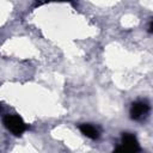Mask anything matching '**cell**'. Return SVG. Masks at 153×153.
I'll use <instances>...</instances> for the list:
<instances>
[{
	"label": "cell",
	"mask_w": 153,
	"mask_h": 153,
	"mask_svg": "<svg viewBox=\"0 0 153 153\" xmlns=\"http://www.w3.org/2000/svg\"><path fill=\"white\" fill-rule=\"evenodd\" d=\"M140 151L141 147L135 135L130 133H123L121 145H118L112 153H139Z\"/></svg>",
	"instance_id": "cell-1"
},
{
	"label": "cell",
	"mask_w": 153,
	"mask_h": 153,
	"mask_svg": "<svg viewBox=\"0 0 153 153\" xmlns=\"http://www.w3.org/2000/svg\"><path fill=\"white\" fill-rule=\"evenodd\" d=\"M2 122H4V126L14 135L19 136L22 135L26 129H27V126L25 124V122L23 121L22 117H19L18 115H5L4 118H2Z\"/></svg>",
	"instance_id": "cell-2"
},
{
	"label": "cell",
	"mask_w": 153,
	"mask_h": 153,
	"mask_svg": "<svg viewBox=\"0 0 153 153\" xmlns=\"http://www.w3.org/2000/svg\"><path fill=\"white\" fill-rule=\"evenodd\" d=\"M152 27H153V23L151 22V23H149V26H148V31H149V32H152Z\"/></svg>",
	"instance_id": "cell-5"
},
{
	"label": "cell",
	"mask_w": 153,
	"mask_h": 153,
	"mask_svg": "<svg viewBox=\"0 0 153 153\" xmlns=\"http://www.w3.org/2000/svg\"><path fill=\"white\" fill-rule=\"evenodd\" d=\"M149 111V105L145 102H135L131 104V108H130V117L135 121H139V120H142L147 116Z\"/></svg>",
	"instance_id": "cell-3"
},
{
	"label": "cell",
	"mask_w": 153,
	"mask_h": 153,
	"mask_svg": "<svg viewBox=\"0 0 153 153\" xmlns=\"http://www.w3.org/2000/svg\"><path fill=\"white\" fill-rule=\"evenodd\" d=\"M79 129H80L81 134H84L85 136H87V137H90L92 140H96V139L99 137V130L92 124H88V123L80 124Z\"/></svg>",
	"instance_id": "cell-4"
}]
</instances>
